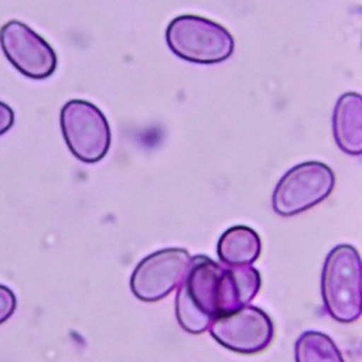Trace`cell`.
<instances>
[{"mask_svg":"<svg viewBox=\"0 0 362 362\" xmlns=\"http://www.w3.org/2000/svg\"><path fill=\"white\" fill-rule=\"evenodd\" d=\"M175 317L189 334H201L221 315L247 305L262 286L260 273L249 266H226L208 256H194L180 283Z\"/></svg>","mask_w":362,"mask_h":362,"instance_id":"obj_1","label":"cell"},{"mask_svg":"<svg viewBox=\"0 0 362 362\" xmlns=\"http://www.w3.org/2000/svg\"><path fill=\"white\" fill-rule=\"evenodd\" d=\"M321 294L328 314L339 322H354L361 317V257L351 245H338L327 256Z\"/></svg>","mask_w":362,"mask_h":362,"instance_id":"obj_2","label":"cell"},{"mask_svg":"<svg viewBox=\"0 0 362 362\" xmlns=\"http://www.w3.org/2000/svg\"><path fill=\"white\" fill-rule=\"evenodd\" d=\"M170 49L195 64H218L228 59L235 48L232 34L221 24L199 16H180L165 30Z\"/></svg>","mask_w":362,"mask_h":362,"instance_id":"obj_3","label":"cell"},{"mask_svg":"<svg viewBox=\"0 0 362 362\" xmlns=\"http://www.w3.org/2000/svg\"><path fill=\"white\" fill-rule=\"evenodd\" d=\"M59 120L64 140L78 160L96 163L106 156L112 133L99 107L88 100L72 99L62 106Z\"/></svg>","mask_w":362,"mask_h":362,"instance_id":"obj_4","label":"cell"},{"mask_svg":"<svg viewBox=\"0 0 362 362\" xmlns=\"http://www.w3.org/2000/svg\"><path fill=\"white\" fill-rule=\"evenodd\" d=\"M335 174L324 163L307 161L290 168L277 182L272 205L276 214L293 216L321 201L334 189Z\"/></svg>","mask_w":362,"mask_h":362,"instance_id":"obj_5","label":"cell"},{"mask_svg":"<svg viewBox=\"0 0 362 362\" xmlns=\"http://www.w3.org/2000/svg\"><path fill=\"white\" fill-rule=\"evenodd\" d=\"M208 329L218 344L238 354L262 352L272 344L274 335L270 317L253 305H243L218 317Z\"/></svg>","mask_w":362,"mask_h":362,"instance_id":"obj_6","label":"cell"},{"mask_svg":"<svg viewBox=\"0 0 362 362\" xmlns=\"http://www.w3.org/2000/svg\"><path fill=\"white\" fill-rule=\"evenodd\" d=\"M191 256L181 247H167L144 257L133 270L130 288L146 303L167 297L182 281Z\"/></svg>","mask_w":362,"mask_h":362,"instance_id":"obj_7","label":"cell"},{"mask_svg":"<svg viewBox=\"0 0 362 362\" xmlns=\"http://www.w3.org/2000/svg\"><path fill=\"white\" fill-rule=\"evenodd\" d=\"M0 47L8 62L27 78L45 79L57 68L52 47L18 20H10L0 28Z\"/></svg>","mask_w":362,"mask_h":362,"instance_id":"obj_8","label":"cell"},{"mask_svg":"<svg viewBox=\"0 0 362 362\" xmlns=\"http://www.w3.org/2000/svg\"><path fill=\"white\" fill-rule=\"evenodd\" d=\"M334 136L337 144L348 154L362 153V99L348 92L338 99L334 110Z\"/></svg>","mask_w":362,"mask_h":362,"instance_id":"obj_9","label":"cell"},{"mask_svg":"<svg viewBox=\"0 0 362 362\" xmlns=\"http://www.w3.org/2000/svg\"><path fill=\"white\" fill-rule=\"evenodd\" d=\"M218 257L226 266H249L262 253V240L256 230L245 225L226 229L218 240Z\"/></svg>","mask_w":362,"mask_h":362,"instance_id":"obj_10","label":"cell"},{"mask_svg":"<svg viewBox=\"0 0 362 362\" xmlns=\"http://www.w3.org/2000/svg\"><path fill=\"white\" fill-rule=\"evenodd\" d=\"M296 362H345L335 342L322 332L307 331L296 342Z\"/></svg>","mask_w":362,"mask_h":362,"instance_id":"obj_11","label":"cell"},{"mask_svg":"<svg viewBox=\"0 0 362 362\" xmlns=\"http://www.w3.org/2000/svg\"><path fill=\"white\" fill-rule=\"evenodd\" d=\"M17 307L16 294L6 286L0 284V325L6 322Z\"/></svg>","mask_w":362,"mask_h":362,"instance_id":"obj_12","label":"cell"},{"mask_svg":"<svg viewBox=\"0 0 362 362\" xmlns=\"http://www.w3.org/2000/svg\"><path fill=\"white\" fill-rule=\"evenodd\" d=\"M13 123H14L13 109L4 102H0V136L6 133L13 126Z\"/></svg>","mask_w":362,"mask_h":362,"instance_id":"obj_13","label":"cell"}]
</instances>
